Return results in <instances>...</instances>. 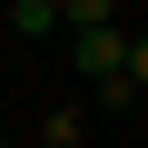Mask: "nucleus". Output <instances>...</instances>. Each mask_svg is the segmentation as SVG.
I'll return each instance as SVG.
<instances>
[{
    "label": "nucleus",
    "instance_id": "1",
    "mask_svg": "<svg viewBox=\"0 0 148 148\" xmlns=\"http://www.w3.org/2000/svg\"><path fill=\"white\" fill-rule=\"evenodd\" d=\"M69 59H79V79H99V69H128V30H119V20L69 30Z\"/></svg>",
    "mask_w": 148,
    "mask_h": 148
},
{
    "label": "nucleus",
    "instance_id": "2",
    "mask_svg": "<svg viewBox=\"0 0 148 148\" xmlns=\"http://www.w3.org/2000/svg\"><path fill=\"white\" fill-rule=\"evenodd\" d=\"M138 99H148V89L128 79V69H99V79H89V109H99V119H128Z\"/></svg>",
    "mask_w": 148,
    "mask_h": 148
},
{
    "label": "nucleus",
    "instance_id": "3",
    "mask_svg": "<svg viewBox=\"0 0 148 148\" xmlns=\"http://www.w3.org/2000/svg\"><path fill=\"white\" fill-rule=\"evenodd\" d=\"M0 20H10L20 40H49L59 30V0H0Z\"/></svg>",
    "mask_w": 148,
    "mask_h": 148
},
{
    "label": "nucleus",
    "instance_id": "4",
    "mask_svg": "<svg viewBox=\"0 0 148 148\" xmlns=\"http://www.w3.org/2000/svg\"><path fill=\"white\" fill-rule=\"evenodd\" d=\"M79 128H89V109H49V119H30L40 148H79Z\"/></svg>",
    "mask_w": 148,
    "mask_h": 148
},
{
    "label": "nucleus",
    "instance_id": "5",
    "mask_svg": "<svg viewBox=\"0 0 148 148\" xmlns=\"http://www.w3.org/2000/svg\"><path fill=\"white\" fill-rule=\"evenodd\" d=\"M99 20H119V0H59V30H99Z\"/></svg>",
    "mask_w": 148,
    "mask_h": 148
},
{
    "label": "nucleus",
    "instance_id": "6",
    "mask_svg": "<svg viewBox=\"0 0 148 148\" xmlns=\"http://www.w3.org/2000/svg\"><path fill=\"white\" fill-rule=\"evenodd\" d=\"M128 79L148 89V30H128Z\"/></svg>",
    "mask_w": 148,
    "mask_h": 148
}]
</instances>
